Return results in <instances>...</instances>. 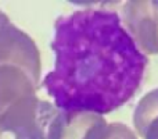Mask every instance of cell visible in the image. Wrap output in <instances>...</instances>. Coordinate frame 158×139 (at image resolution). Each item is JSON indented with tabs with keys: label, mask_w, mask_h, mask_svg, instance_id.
I'll list each match as a JSON object with an SVG mask.
<instances>
[{
	"label": "cell",
	"mask_w": 158,
	"mask_h": 139,
	"mask_svg": "<svg viewBox=\"0 0 158 139\" xmlns=\"http://www.w3.org/2000/svg\"><path fill=\"white\" fill-rule=\"evenodd\" d=\"M54 68L43 79L63 111L108 114L139 90L147 57L122 27L117 11L82 8L56 21Z\"/></svg>",
	"instance_id": "cell-1"
},
{
	"label": "cell",
	"mask_w": 158,
	"mask_h": 139,
	"mask_svg": "<svg viewBox=\"0 0 158 139\" xmlns=\"http://www.w3.org/2000/svg\"><path fill=\"white\" fill-rule=\"evenodd\" d=\"M39 81L14 64H0V139H46L57 114L36 95Z\"/></svg>",
	"instance_id": "cell-2"
},
{
	"label": "cell",
	"mask_w": 158,
	"mask_h": 139,
	"mask_svg": "<svg viewBox=\"0 0 158 139\" xmlns=\"http://www.w3.org/2000/svg\"><path fill=\"white\" fill-rule=\"evenodd\" d=\"M126 31L143 54L158 53V2L135 0L122 7Z\"/></svg>",
	"instance_id": "cell-3"
},
{
	"label": "cell",
	"mask_w": 158,
	"mask_h": 139,
	"mask_svg": "<svg viewBox=\"0 0 158 139\" xmlns=\"http://www.w3.org/2000/svg\"><path fill=\"white\" fill-rule=\"evenodd\" d=\"M103 115L90 111H57L47 128L46 139H103L107 128Z\"/></svg>",
	"instance_id": "cell-4"
},
{
	"label": "cell",
	"mask_w": 158,
	"mask_h": 139,
	"mask_svg": "<svg viewBox=\"0 0 158 139\" xmlns=\"http://www.w3.org/2000/svg\"><path fill=\"white\" fill-rule=\"evenodd\" d=\"M133 125L143 139H158V88L144 95L137 103Z\"/></svg>",
	"instance_id": "cell-5"
},
{
	"label": "cell",
	"mask_w": 158,
	"mask_h": 139,
	"mask_svg": "<svg viewBox=\"0 0 158 139\" xmlns=\"http://www.w3.org/2000/svg\"><path fill=\"white\" fill-rule=\"evenodd\" d=\"M103 139H137L129 127L121 123L108 124L104 131Z\"/></svg>",
	"instance_id": "cell-6"
}]
</instances>
